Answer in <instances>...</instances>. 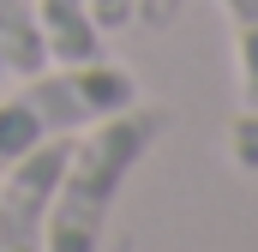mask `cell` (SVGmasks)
Instances as JSON below:
<instances>
[{
	"instance_id": "8",
	"label": "cell",
	"mask_w": 258,
	"mask_h": 252,
	"mask_svg": "<svg viewBox=\"0 0 258 252\" xmlns=\"http://www.w3.org/2000/svg\"><path fill=\"white\" fill-rule=\"evenodd\" d=\"M180 6H186V0H132V24H144V30H168V24L180 18Z\"/></svg>"
},
{
	"instance_id": "2",
	"label": "cell",
	"mask_w": 258,
	"mask_h": 252,
	"mask_svg": "<svg viewBox=\"0 0 258 252\" xmlns=\"http://www.w3.org/2000/svg\"><path fill=\"white\" fill-rule=\"evenodd\" d=\"M138 102V78L120 60H48L42 72H24L12 96H0V168H12L24 150L72 138L102 114H120Z\"/></svg>"
},
{
	"instance_id": "9",
	"label": "cell",
	"mask_w": 258,
	"mask_h": 252,
	"mask_svg": "<svg viewBox=\"0 0 258 252\" xmlns=\"http://www.w3.org/2000/svg\"><path fill=\"white\" fill-rule=\"evenodd\" d=\"M90 18H96L102 36H108V30H126L132 24V0H90Z\"/></svg>"
},
{
	"instance_id": "4",
	"label": "cell",
	"mask_w": 258,
	"mask_h": 252,
	"mask_svg": "<svg viewBox=\"0 0 258 252\" xmlns=\"http://www.w3.org/2000/svg\"><path fill=\"white\" fill-rule=\"evenodd\" d=\"M36 24H42L48 60H96L102 54V30L90 18V0H36Z\"/></svg>"
},
{
	"instance_id": "1",
	"label": "cell",
	"mask_w": 258,
	"mask_h": 252,
	"mask_svg": "<svg viewBox=\"0 0 258 252\" xmlns=\"http://www.w3.org/2000/svg\"><path fill=\"white\" fill-rule=\"evenodd\" d=\"M168 132V108L156 102H132L120 114H102L84 132H72L66 144V168L48 198V222H42V252H96L108 210L126 186V174L150 156V144Z\"/></svg>"
},
{
	"instance_id": "3",
	"label": "cell",
	"mask_w": 258,
	"mask_h": 252,
	"mask_svg": "<svg viewBox=\"0 0 258 252\" xmlns=\"http://www.w3.org/2000/svg\"><path fill=\"white\" fill-rule=\"evenodd\" d=\"M66 144L48 138L36 150H24L12 168H0V252H42V222H48V198L66 168Z\"/></svg>"
},
{
	"instance_id": "5",
	"label": "cell",
	"mask_w": 258,
	"mask_h": 252,
	"mask_svg": "<svg viewBox=\"0 0 258 252\" xmlns=\"http://www.w3.org/2000/svg\"><path fill=\"white\" fill-rule=\"evenodd\" d=\"M0 54L6 72H42L48 48H42V24H36V0H0Z\"/></svg>"
},
{
	"instance_id": "6",
	"label": "cell",
	"mask_w": 258,
	"mask_h": 252,
	"mask_svg": "<svg viewBox=\"0 0 258 252\" xmlns=\"http://www.w3.org/2000/svg\"><path fill=\"white\" fill-rule=\"evenodd\" d=\"M234 24V60H240V108H258V0H222Z\"/></svg>"
},
{
	"instance_id": "10",
	"label": "cell",
	"mask_w": 258,
	"mask_h": 252,
	"mask_svg": "<svg viewBox=\"0 0 258 252\" xmlns=\"http://www.w3.org/2000/svg\"><path fill=\"white\" fill-rule=\"evenodd\" d=\"M0 78H6V54H0Z\"/></svg>"
},
{
	"instance_id": "7",
	"label": "cell",
	"mask_w": 258,
	"mask_h": 252,
	"mask_svg": "<svg viewBox=\"0 0 258 252\" xmlns=\"http://www.w3.org/2000/svg\"><path fill=\"white\" fill-rule=\"evenodd\" d=\"M228 162L240 174H258V108H240L228 120Z\"/></svg>"
}]
</instances>
